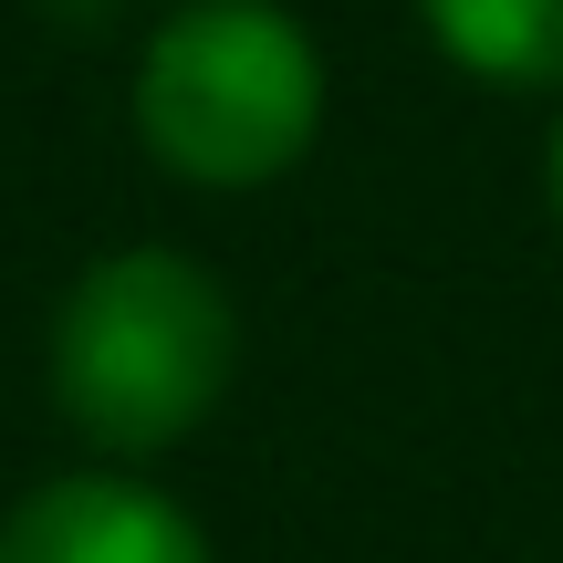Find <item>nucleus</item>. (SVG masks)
Segmentation results:
<instances>
[{"label": "nucleus", "mask_w": 563, "mask_h": 563, "mask_svg": "<svg viewBox=\"0 0 563 563\" xmlns=\"http://www.w3.org/2000/svg\"><path fill=\"white\" fill-rule=\"evenodd\" d=\"M42 376H53L63 428L104 470H146L220 418L230 376H241V302L199 251L167 241L95 251L53 302Z\"/></svg>", "instance_id": "obj_1"}, {"label": "nucleus", "mask_w": 563, "mask_h": 563, "mask_svg": "<svg viewBox=\"0 0 563 563\" xmlns=\"http://www.w3.org/2000/svg\"><path fill=\"white\" fill-rule=\"evenodd\" d=\"M323 104H334L323 42L282 0H178L146 32L136 84H125L136 146L178 188H209V199L282 188L313 157Z\"/></svg>", "instance_id": "obj_2"}, {"label": "nucleus", "mask_w": 563, "mask_h": 563, "mask_svg": "<svg viewBox=\"0 0 563 563\" xmlns=\"http://www.w3.org/2000/svg\"><path fill=\"white\" fill-rule=\"evenodd\" d=\"M0 563H220L199 511L136 470H63L0 511Z\"/></svg>", "instance_id": "obj_3"}, {"label": "nucleus", "mask_w": 563, "mask_h": 563, "mask_svg": "<svg viewBox=\"0 0 563 563\" xmlns=\"http://www.w3.org/2000/svg\"><path fill=\"white\" fill-rule=\"evenodd\" d=\"M418 32L490 95H563V0H418Z\"/></svg>", "instance_id": "obj_4"}, {"label": "nucleus", "mask_w": 563, "mask_h": 563, "mask_svg": "<svg viewBox=\"0 0 563 563\" xmlns=\"http://www.w3.org/2000/svg\"><path fill=\"white\" fill-rule=\"evenodd\" d=\"M543 209H553V230H563V115H553V136H543Z\"/></svg>", "instance_id": "obj_5"}]
</instances>
